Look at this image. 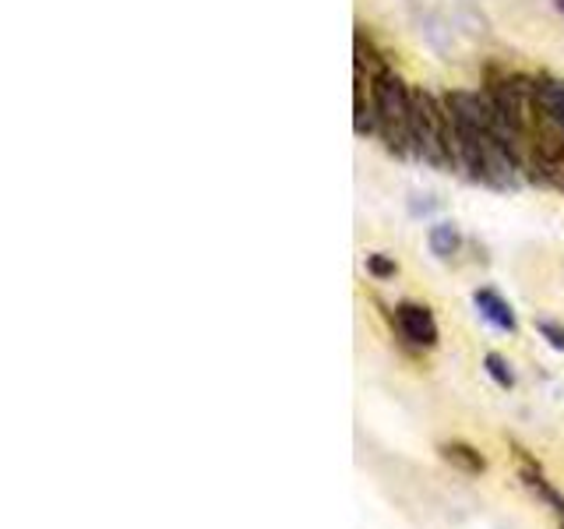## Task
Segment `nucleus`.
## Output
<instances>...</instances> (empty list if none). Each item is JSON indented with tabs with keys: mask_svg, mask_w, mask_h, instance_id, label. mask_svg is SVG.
Returning <instances> with one entry per match:
<instances>
[{
	"mask_svg": "<svg viewBox=\"0 0 564 529\" xmlns=\"http://www.w3.org/2000/svg\"><path fill=\"white\" fill-rule=\"evenodd\" d=\"M441 458L445 463H452L455 469H463V473H484L487 469V458L476 452L473 445H466V441H445V445H437Z\"/></svg>",
	"mask_w": 564,
	"mask_h": 529,
	"instance_id": "423d86ee",
	"label": "nucleus"
},
{
	"mask_svg": "<svg viewBox=\"0 0 564 529\" xmlns=\"http://www.w3.org/2000/svg\"><path fill=\"white\" fill-rule=\"evenodd\" d=\"M431 251L437 255V258H452L455 251H458V244H463V237H458V229L452 226V223H437V226H431Z\"/></svg>",
	"mask_w": 564,
	"mask_h": 529,
	"instance_id": "1a4fd4ad",
	"label": "nucleus"
},
{
	"mask_svg": "<svg viewBox=\"0 0 564 529\" xmlns=\"http://www.w3.org/2000/svg\"><path fill=\"white\" fill-rule=\"evenodd\" d=\"M473 304H476V311H480L498 332H516V328H519L516 311H511V304H508V300H505L498 290H490V287L476 290V293H473Z\"/></svg>",
	"mask_w": 564,
	"mask_h": 529,
	"instance_id": "20e7f679",
	"label": "nucleus"
},
{
	"mask_svg": "<svg viewBox=\"0 0 564 529\" xmlns=\"http://www.w3.org/2000/svg\"><path fill=\"white\" fill-rule=\"evenodd\" d=\"M554 8H557V11L564 14V0H554Z\"/></svg>",
	"mask_w": 564,
	"mask_h": 529,
	"instance_id": "ddd939ff",
	"label": "nucleus"
},
{
	"mask_svg": "<svg viewBox=\"0 0 564 529\" xmlns=\"http://www.w3.org/2000/svg\"><path fill=\"white\" fill-rule=\"evenodd\" d=\"M536 102H540L543 117L554 120L564 131V82H554V78L536 82Z\"/></svg>",
	"mask_w": 564,
	"mask_h": 529,
	"instance_id": "0eeeda50",
	"label": "nucleus"
},
{
	"mask_svg": "<svg viewBox=\"0 0 564 529\" xmlns=\"http://www.w3.org/2000/svg\"><path fill=\"white\" fill-rule=\"evenodd\" d=\"M352 131L375 134V99L364 102V71H357V93H352Z\"/></svg>",
	"mask_w": 564,
	"mask_h": 529,
	"instance_id": "6e6552de",
	"label": "nucleus"
},
{
	"mask_svg": "<svg viewBox=\"0 0 564 529\" xmlns=\"http://www.w3.org/2000/svg\"><path fill=\"white\" fill-rule=\"evenodd\" d=\"M367 272L370 276H378V279H392L399 272V264L395 261H388L384 255H370L367 258Z\"/></svg>",
	"mask_w": 564,
	"mask_h": 529,
	"instance_id": "f8f14e48",
	"label": "nucleus"
},
{
	"mask_svg": "<svg viewBox=\"0 0 564 529\" xmlns=\"http://www.w3.org/2000/svg\"><path fill=\"white\" fill-rule=\"evenodd\" d=\"M395 325H399L405 343L423 346V349L437 346L441 332H437V322H434V311L427 304H413V300H405V304L395 307Z\"/></svg>",
	"mask_w": 564,
	"mask_h": 529,
	"instance_id": "7ed1b4c3",
	"label": "nucleus"
},
{
	"mask_svg": "<svg viewBox=\"0 0 564 529\" xmlns=\"http://www.w3.org/2000/svg\"><path fill=\"white\" fill-rule=\"evenodd\" d=\"M413 155L427 166L448 170L445 155V99L427 88H413Z\"/></svg>",
	"mask_w": 564,
	"mask_h": 529,
	"instance_id": "f03ea898",
	"label": "nucleus"
},
{
	"mask_svg": "<svg viewBox=\"0 0 564 529\" xmlns=\"http://www.w3.org/2000/svg\"><path fill=\"white\" fill-rule=\"evenodd\" d=\"M536 332H540L543 339L551 343L554 349H564V325H561V322H551V317H540V322H536Z\"/></svg>",
	"mask_w": 564,
	"mask_h": 529,
	"instance_id": "9b49d317",
	"label": "nucleus"
},
{
	"mask_svg": "<svg viewBox=\"0 0 564 529\" xmlns=\"http://www.w3.org/2000/svg\"><path fill=\"white\" fill-rule=\"evenodd\" d=\"M484 370H487L490 381L498 385V388H511V385H516V375H511V364L501 357V353H487V357H484Z\"/></svg>",
	"mask_w": 564,
	"mask_h": 529,
	"instance_id": "9d476101",
	"label": "nucleus"
},
{
	"mask_svg": "<svg viewBox=\"0 0 564 529\" xmlns=\"http://www.w3.org/2000/svg\"><path fill=\"white\" fill-rule=\"evenodd\" d=\"M370 99H375V134H381L392 155H413V88L395 71L370 75Z\"/></svg>",
	"mask_w": 564,
	"mask_h": 529,
	"instance_id": "f257e3e1",
	"label": "nucleus"
},
{
	"mask_svg": "<svg viewBox=\"0 0 564 529\" xmlns=\"http://www.w3.org/2000/svg\"><path fill=\"white\" fill-rule=\"evenodd\" d=\"M522 484L536 494V498L551 508V516L557 519V526L564 529V494L546 481V476L540 473V466H533V463H522Z\"/></svg>",
	"mask_w": 564,
	"mask_h": 529,
	"instance_id": "39448f33",
	"label": "nucleus"
}]
</instances>
